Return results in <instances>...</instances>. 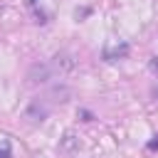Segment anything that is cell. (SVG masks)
<instances>
[{"label": "cell", "mask_w": 158, "mask_h": 158, "mask_svg": "<svg viewBox=\"0 0 158 158\" xmlns=\"http://www.w3.org/2000/svg\"><path fill=\"white\" fill-rule=\"evenodd\" d=\"M0 158H12V153H10V148L5 146V148H0Z\"/></svg>", "instance_id": "52a82bcc"}, {"label": "cell", "mask_w": 158, "mask_h": 158, "mask_svg": "<svg viewBox=\"0 0 158 158\" xmlns=\"http://www.w3.org/2000/svg\"><path fill=\"white\" fill-rule=\"evenodd\" d=\"M49 111H52V101L47 96H35V99H30V104L25 109V118L32 123H42L49 116Z\"/></svg>", "instance_id": "6da1fadb"}, {"label": "cell", "mask_w": 158, "mask_h": 158, "mask_svg": "<svg viewBox=\"0 0 158 158\" xmlns=\"http://www.w3.org/2000/svg\"><path fill=\"white\" fill-rule=\"evenodd\" d=\"M128 42H109L104 47V59L106 62H116V59H123L128 54Z\"/></svg>", "instance_id": "3957f363"}, {"label": "cell", "mask_w": 158, "mask_h": 158, "mask_svg": "<svg viewBox=\"0 0 158 158\" xmlns=\"http://www.w3.org/2000/svg\"><path fill=\"white\" fill-rule=\"evenodd\" d=\"M62 148H64V151H74V148H79V141L74 138V133H67V136H64Z\"/></svg>", "instance_id": "5b68a950"}, {"label": "cell", "mask_w": 158, "mask_h": 158, "mask_svg": "<svg viewBox=\"0 0 158 158\" xmlns=\"http://www.w3.org/2000/svg\"><path fill=\"white\" fill-rule=\"evenodd\" d=\"M148 151H158V136L153 141H148Z\"/></svg>", "instance_id": "8992f818"}, {"label": "cell", "mask_w": 158, "mask_h": 158, "mask_svg": "<svg viewBox=\"0 0 158 158\" xmlns=\"http://www.w3.org/2000/svg\"><path fill=\"white\" fill-rule=\"evenodd\" d=\"M69 96H72V91L67 86H52V91L47 94V99L54 104H64V101H69Z\"/></svg>", "instance_id": "277c9868"}, {"label": "cell", "mask_w": 158, "mask_h": 158, "mask_svg": "<svg viewBox=\"0 0 158 158\" xmlns=\"http://www.w3.org/2000/svg\"><path fill=\"white\" fill-rule=\"evenodd\" d=\"M52 79H57V77H54V69L49 62H35L27 69V84H47Z\"/></svg>", "instance_id": "7a4b0ae2"}]
</instances>
